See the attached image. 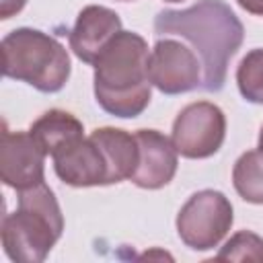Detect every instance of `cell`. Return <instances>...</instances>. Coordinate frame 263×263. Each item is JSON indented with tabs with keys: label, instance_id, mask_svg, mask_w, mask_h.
<instances>
[{
	"label": "cell",
	"instance_id": "obj_1",
	"mask_svg": "<svg viewBox=\"0 0 263 263\" xmlns=\"http://www.w3.org/2000/svg\"><path fill=\"white\" fill-rule=\"evenodd\" d=\"M154 33L177 35L191 43L203 70L201 88L208 92L224 88L228 64L245 39L242 23L222 0H199L183 10H160L154 18Z\"/></svg>",
	"mask_w": 263,
	"mask_h": 263
},
{
	"label": "cell",
	"instance_id": "obj_2",
	"mask_svg": "<svg viewBox=\"0 0 263 263\" xmlns=\"http://www.w3.org/2000/svg\"><path fill=\"white\" fill-rule=\"evenodd\" d=\"M148 43L134 31H119L95 66V99L103 111L121 119L138 117L150 103Z\"/></svg>",
	"mask_w": 263,
	"mask_h": 263
},
{
	"label": "cell",
	"instance_id": "obj_3",
	"mask_svg": "<svg viewBox=\"0 0 263 263\" xmlns=\"http://www.w3.org/2000/svg\"><path fill=\"white\" fill-rule=\"evenodd\" d=\"M64 230V216L53 191L39 183L18 191V205L2 218V247L16 263H41Z\"/></svg>",
	"mask_w": 263,
	"mask_h": 263
},
{
	"label": "cell",
	"instance_id": "obj_4",
	"mask_svg": "<svg viewBox=\"0 0 263 263\" xmlns=\"http://www.w3.org/2000/svg\"><path fill=\"white\" fill-rule=\"evenodd\" d=\"M2 74L12 80H23L41 92H58L70 78V55L66 47L51 35L21 27L4 35L2 43Z\"/></svg>",
	"mask_w": 263,
	"mask_h": 263
},
{
	"label": "cell",
	"instance_id": "obj_5",
	"mask_svg": "<svg viewBox=\"0 0 263 263\" xmlns=\"http://www.w3.org/2000/svg\"><path fill=\"white\" fill-rule=\"evenodd\" d=\"M234 222L230 199L216 189L193 193L177 214V234L193 251H210L222 242Z\"/></svg>",
	"mask_w": 263,
	"mask_h": 263
},
{
	"label": "cell",
	"instance_id": "obj_6",
	"mask_svg": "<svg viewBox=\"0 0 263 263\" xmlns=\"http://www.w3.org/2000/svg\"><path fill=\"white\" fill-rule=\"evenodd\" d=\"M226 138V115L210 103L197 101L179 111L173 121V146L185 158H210L214 156Z\"/></svg>",
	"mask_w": 263,
	"mask_h": 263
},
{
	"label": "cell",
	"instance_id": "obj_7",
	"mask_svg": "<svg viewBox=\"0 0 263 263\" xmlns=\"http://www.w3.org/2000/svg\"><path fill=\"white\" fill-rule=\"evenodd\" d=\"M148 78L164 95H183L201 88L203 70L199 55L173 37L158 39L150 49Z\"/></svg>",
	"mask_w": 263,
	"mask_h": 263
},
{
	"label": "cell",
	"instance_id": "obj_8",
	"mask_svg": "<svg viewBox=\"0 0 263 263\" xmlns=\"http://www.w3.org/2000/svg\"><path fill=\"white\" fill-rule=\"evenodd\" d=\"M45 152L31 132L2 129L0 140V177L6 187L16 191L45 183Z\"/></svg>",
	"mask_w": 263,
	"mask_h": 263
},
{
	"label": "cell",
	"instance_id": "obj_9",
	"mask_svg": "<svg viewBox=\"0 0 263 263\" xmlns=\"http://www.w3.org/2000/svg\"><path fill=\"white\" fill-rule=\"evenodd\" d=\"M140 158L132 175V183L142 189H160L168 185L177 173V150L173 140L158 129H138L136 132Z\"/></svg>",
	"mask_w": 263,
	"mask_h": 263
},
{
	"label": "cell",
	"instance_id": "obj_10",
	"mask_svg": "<svg viewBox=\"0 0 263 263\" xmlns=\"http://www.w3.org/2000/svg\"><path fill=\"white\" fill-rule=\"evenodd\" d=\"M53 171L58 179L70 187L111 185L107 158L90 136L78 140L74 146L55 154Z\"/></svg>",
	"mask_w": 263,
	"mask_h": 263
},
{
	"label": "cell",
	"instance_id": "obj_11",
	"mask_svg": "<svg viewBox=\"0 0 263 263\" xmlns=\"http://www.w3.org/2000/svg\"><path fill=\"white\" fill-rule=\"evenodd\" d=\"M121 31V18L115 10L99 4L84 6L70 31V49L84 64H95L105 45Z\"/></svg>",
	"mask_w": 263,
	"mask_h": 263
},
{
	"label": "cell",
	"instance_id": "obj_12",
	"mask_svg": "<svg viewBox=\"0 0 263 263\" xmlns=\"http://www.w3.org/2000/svg\"><path fill=\"white\" fill-rule=\"evenodd\" d=\"M90 138L99 144L107 158L111 185L132 179L140 158L136 134H129L119 127H97L95 132H90Z\"/></svg>",
	"mask_w": 263,
	"mask_h": 263
},
{
	"label": "cell",
	"instance_id": "obj_13",
	"mask_svg": "<svg viewBox=\"0 0 263 263\" xmlns=\"http://www.w3.org/2000/svg\"><path fill=\"white\" fill-rule=\"evenodd\" d=\"M31 136L39 142L47 156H55L66 148L74 146L84 138V127L78 117L62 109H49L41 117H37L31 125Z\"/></svg>",
	"mask_w": 263,
	"mask_h": 263
},
{
	"label": "cell",
	"instance_id": "obj_14",
	"mask_svg": "<svg viewBox=\"0 0 263 263\" xmlns=\"http://www.w3.org/2000/svg\"><path fill=\"white\" fill-rule=\"evenodd\" d=\"M232 185L249 203H263V152L247 150L232 168Z\"/></svg>",
	"mask_w": 263,
	"mask_h": 263
},
{
	"label": "cell",
	"instance_id": "obj_15",
	"mask_svg": "<svg viewBox=\"0 0 263 263\" xmlns=\"http://www.w3.org/2000/svg\"><path fill=\"white\" fill-rule=\"evenodd\" d=\"M240 95L255 105H263V47L251 49L236 68Z\"/></svg>",
	"mask_w": 263,
	"mask_h": 263
},
{
	"label": "cell",
	"instance_id": "obj_16",
	"mask_svg": "<svg viewBox=\"0 0 263 263\" xmlns=\"http://www.w3.org/2000/svg\"><path fill=\"white\" fill-rule=\"evenodd\" d=\"M218 261H255L263 263V238L251 230H238L216 255Z\"/></svg>",
	"mask_w": 263,
	"mask_h": 263
},
{
	"label": "cell",
	"instance_id": "obj_17",
	"mask_svg": "<svg viewBox=\"0 0 263 263\" xmlns=\"http://www.w3.org/2000/svg\"><path fill=\"white\" fill-rule=\"evenodd\" d=\"M27 0H0V18H10L12 14L21 12L25 8Z\"/></svg>",
	"mask_w": 263,
	"mask_h": 263
},
{
	"label": "cell",
	"instance_id": "obj_18",
	"mask_svg": "<svg viewBox=\"0 0 263 263\" xmlns=\"http://www.w3.org/2000/svg\"><path fill=\"white\" fill-rule=\"evenodd\" d=\"M238 6L251 14H257V16H263V0H236Z\"/></svg>",
	"mask_w": 263,
	"mask_h": 263
},
{
	"label": "cell",
	"instance_id": "obj_19",
	"mask_svg": "<svg viewBox=\"0 0 263 263\" xmlns=\"http://www.w3.org/2000/svg\"><path fill=\"white\" fill-rule=\"evenodd\" d=\"M259 150L263 152V125H261V132H259Z\"/></svg>",
	"mask_w": 263,
	"mask_h": 263
},
{
	"label": "cell",
	"instance_id": "obj_20",
	"mask_svg": "<svg viewBox=\"0 0 263 263\" xmlns=\"http://www.w3.org/2000/svg\"><path fill=\"white\" fill-rule=\"evenodd\" d=\"M164 2H183V0H164Z\"/></svg>",
	"mask_w": 263,
	"mask_h": 263
},
{
	"label": "cell",
	"instance_id": "obj_21",
	"mask_svg": "<svg viewBox=\"0 0 263 263\" xmlns=\"http://www.w3.org/2000/svg\"><path fill=\"white\" fill-rule=\"evenodd\" d=\"M123 2H127V0H123Z\"/></svg>",
	"mask_w": 263,
	"mask_h": 263
}]
</instances>
